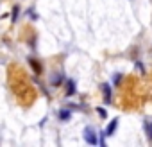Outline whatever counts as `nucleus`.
<instances>
[{
	"label": "nucleus",
	"instance_id": "f257e3e1",
	"mask_svg": "<svg viewBox=\"0 0 152 147\" xmlns=\"http://www.w3.org/2000/svg\"><path fill=\"white\" fill-rule=\"evenodd\" d=\"M84 140H86L90 145H95V143H97V135H95V131H93L91 127H86V129H84Z\"/></svg>",
	"mask_w": 152,
	"mask_h": 147
},
{
	"label": "nucleus",
	"instance_id": "f03ea898",
	"mask_svg": "<svg viewBox=\"0 0 152 147\" xmlns=\"http://www.w3.org/2000/svg\"><path fill=\"white\" fill-rule=\"evenodd\" d=\"M116 127H118V118H115V120H111V122H109V126L106 127L104 135H106V136H111V135H115Z\"/></svg>",
	"mask_w": 152,
	"mask_h": 147
},
{
	"label": "nucleus",
	"instance_id": "7ed1b4c3",
	"mask_svg": "<svg viewBox=\"0 0 152 147\" xmlns=\"http://www.w3.org/2000/svg\"><path fill=\"white\" fill-rule=\"evenodd\" d=\"M102 92H104V101H106V104H109V102H111V88H109V85H102Z\"/></svg>",
	"mask_w": 152,
	"mask_h": 147
},
{
	"label": "nucleus",
	"instance_id": "20e7f679",
	"mask_svg": "<svg viewBox=\"0 0 152 147\" xmlns=\"http://www.w3.org/2000/svg\"><path fill=\"white\" fill-rule=\"evenodd\" d=\"M143 126H145V131H147V135H148V140H152V122L145 120Z\"/></svg>",
	"mask_w": 152,
	"mask_h": 147
},
{
	"label": "nucleus",
	"instance_id": "39448f33",
	"mask_svg": "<svg viewBox=\"0 0 152 147\" xmlns=\"http://www.w3.org/2000/svg\"><path fill=\"white\" fill-rule=\"evenodd\" d=\"M75 93V83L73 81H68V90H66V95H72Z\"/></svg>",
	"mask_w": 152,
	"mask_h": 147
},
{
	"label": "nucleus",
	"instance_id": "423d86ee",
	"mask_svg": "<svg viewBox=\"0 0 152 147\" xmlns=\"http://www.w3.org/2000/svg\"><path fill=\"white\" fill-rule=\"evenodd\" d=\"M59 118H61V120H68V118H70V111H68V110H61V111H59Z\"/></svg>",
	"mask_w": 152,
	"mask_h": 147
},
{
	"label": "nucleus",
	"instance_id": "0eeeda50",
	"mask_svg": "<svg viewBox=\"0 0 152 147\" xmlns=\"http://www.w3.org/2000/svg\"><path fill=\"white\" fill-rule=\"evenodd\" d=\"M97 111H99V115H100L102 118H106V117H107V113H106V110H102V108H97Z\"/></svg>",
	"mask_w": 152,
	"mask_h": 147
},
{
	"label": "nucleus",
	"instance_id": "6e6552de",
	"mask_svg": "<svg viewBox=\"0 0 152 147\" xmlns=\"http://www.w3.org/2000/svg\"><path fill=\"white\" fill-rule=\"evenodd\" d=\"M120 79H122V77H120V74H115V77H113V81H115V83H120Z\"/></svg>",
	"mask_w": 152,
	"mask_h": 147
},
{
	"label": "nucleus",
	"instance_id": "1a4fd4ad",
	"mask_svg": "<svg viewBox=\"0 0 152 147\" xmlns=\"http://www.w3.org/2000/svg\"><path fill=\"white\" fill-rule=\"evenodd\" d=\"M16 16H18V7H15V11H13V22L16 20Z\"/></svg>",
	"mask_w": 152,
	"mask_h": 147
}]
</instances>
